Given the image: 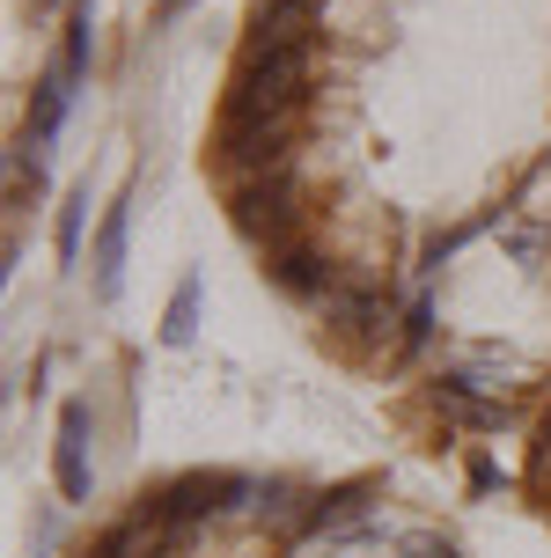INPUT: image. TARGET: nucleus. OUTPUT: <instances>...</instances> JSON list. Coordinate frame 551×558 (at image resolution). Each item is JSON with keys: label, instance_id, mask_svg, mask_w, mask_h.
I'll return each mask as SVG.
<instances>
[{"label": "nucleus", "instance_id": "nucleus-1", "mask_svg": "<svg viewBox=\"0 0 551 558\" xmlns=\"http://www.w3.org/2000/svg\"><path fill=\"white\" fill-rule=\"evenodd\" d=\"M199 169L324 361L390 397L441 279L551 177V0H243Z\"/></svg>", "mask_w": 551, "mask_h": 558}, {"label": "nucleus", "instance_id": "nucleus-2", "mask_svg": "<svg viewBox=\"0 0 551 558\" xmlns=\"http://www.w3.org/2000/svg\"><path fill=\"white\" fill-rule=\"evenodd\" d=\"M397 434L464 456L551 530V177L486 251L441 279L412 375L383 397Z\"/></svg>", "mask_w": 551, "mask_h": 558}, {"label": "nucleus", "instance_id": "nucleus-3", "mask_svg": "<svg viewBox=\"0 0 551 558\" xmlns=\"http://www.w3.org/2000/svg\"><path fill=\"white\" fill-rule=\"evenodd\" d=\"M67 558H464V544L368 471L206 463L133 485Z\"/></svg>", "mask_w": 551, "mask_h": 558}]
</instances>
